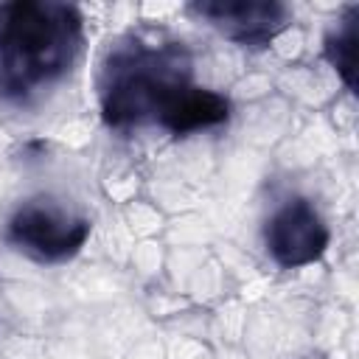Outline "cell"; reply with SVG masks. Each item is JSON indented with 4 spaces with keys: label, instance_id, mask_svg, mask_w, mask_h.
<instances>
[{
    "label": "cell",
    "instance_id": "cell-5",
    "mask_svg": "<svg viewBox=\"0 0 359 359\" xmlns=\"http://www.w3.org/2000/svg\"><path fill=\"white\" fill-rule=\"evenodd\" d=\"M185 11L247 50H266L294 20L292 8L275 0H196Z\"/></svg>",
    "mask_w": 359,
    "mask_h": 359
},
{
    "label": "cell",
    "instance_id": "cell-6",
    "mask_svg": "<svg viewBox=\"0 0 359 359\" xmlns=\"http://www.w3.org/2000/svg\"><path fill=\"white\" fill-rule=\"evenodd\" d=\"M356 42H359V6H345L323 36V56L351 93H356Z\"/></svg>",
    "mask_w": 359,
    "mask_h": 359
},
{
    "label": "cell",
    "instance_id": "cell-4",
    "mask_svg": "<svg viewBox=\"0 0 359 359\" xmlns=\"http://www.w3.org/2000/svg\"><path fill=\"white\" fill-rule=\"evenodd\" d=\"M331 244V230L306 196L283 199L264 222V247L266 255L280 269H303L317 264Z\"/></svg>",
    "mask_w": 359,
    "mask_h": 359
},
{
    "label": "cell",
    "instance_id": "cell-3",
    "mask_svg": "<svg viewBox=\"0 0 359 359\" xmlns=\"http://www.w3.org/2000/svg\"><path fill=\"white\" fill-rule=\"evenodd\" d=\"M93 233V222L53 196L22 199L6 219L3 238L34 264L56 266L73 261Z\"/></svg>",
    "mask_w": 359,
    "mask_h": 359
},
{
    "label": "cell",
    "instance_id": "cell-1",
    "mask_svg": "<svg viewBox=\"0 0 359 359\" xmlns=\"http://www.w3.org/2000/svg\"><path fill=\"white\" fill-rule=\"evenodd\" d=\"M95 98L107 129H160L174 137L227 126L230 98L196 81L188 45L163 31H126L104 50Z\"/></svg>",
    "mask_w": 359,
    "mask_h": 359
},
{
    "label": "cell",
    "instance_id": "cell-2",
    "mask_svg": "<svg viewBox=\"0 0 359 359\" xmlns=\"http://www.w3.org/2000/svg\"><path fill=\"white\" fill-rule=\"evenodd\" d=\"M84 17L70 3L17 0L0 6V107L36 109L76 70Z\"/></svg>",
    "mask_w": 359,
    "mask_h": 359
}]
</instances>
